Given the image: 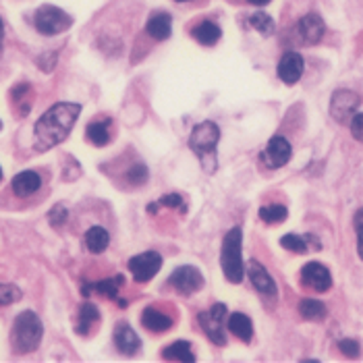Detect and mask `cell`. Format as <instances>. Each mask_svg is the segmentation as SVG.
Returning <instances> with one entry per match:
<instances>
[{"label": "cell", "instance_id": "1", "mask_svg": "<svg viewBox=\"0 0 363 363\" xmlns=\"http://www.w3.org/2000/svg\"><path fill=\"white\" fill-rule=\"evenodd\" d=\"M82 114V104L77 102H56L44 112L33 125V147L46 152L69 138L77 118Z\"/></svg>", "mask_w": 363, "mask_h": 363}, {"label": "cell", "instance_id": "2", "mask_svg": "<svg viewBox=\"0 0 363 363\" xmlns=\"http://www.w3.org/2000/svg\"><path fill=\"white\" fill-rule=\"evenodd\" d=\"M42 336H44V326H42V320L38 318V313L29 311V309L21 311L15 318L13 328H11V347L15 353L28 355L40 347Z\"/></svg>", "mask_w": 363, "mask_h": 363}, {"label": "cell", "instance_id": "3", "mask_svg": "<svg viewBox=\"0 0 363 363\" xmlns=\"http://www.w3.org/2000/svg\"><path fill=\"white\" fill-rule=\"evenodd\" d=\"M241 247H243V233L239 226H235L224 235L223 250H220V266H223L224 277L233 284H239L245 277Z\"/></svg>", "mask_w": 363, "mask_h": 363}, {"label": "cell", "instance_id": "4", "mask_svg": "<svg viewBox=\"0 0 363 363\" xmlns=\"http://www.w3.org/2000/svg\"><path fill=\"white\" fill-rule=\"evenodd\" d=\"M73 26V17L55 4H44L33 13V28L42 35H58Z\"/></svg>", "mask_w": 363, "mask_h": 363}, {"label": "cell", "instance_id": "5", "mask_svg": "<svg viewBox=\"0 0 363 363\" xmlns=\"http://www.w3.org/2000/svg\"><path fill=\"white\" fill-rule=\"evenodd\" d=\"M220 141V129L214 121H203L194 127L191 135H189V147L194 150V154L199 156L201 160L210 158L212 162L214 160V152H216V145Z\"/></svg>", "mask_w": 363, "mask_h": 363}, {"label": "cell", "instance_id": "6", "mask_svg": "<svg viewBox=\"0 0 363 363\" xmlns=\"http://www.w3.org/2000/svg\"><path fill=\"white\" fill-rule=\"evenodd\" d=\"M226 318H228V309H226L224 303H216L208 311L197 313V324L201 326L203 335L218 347L226 345V335H224V320Z\"/></svg>", "mask_w": 363, "mask_h": 363}, {"label": "cell", "instance_id": "7", "mask_svg": "<svg viewBox=\"0 0 363 363\" xmlns=\"http://www.w3.org/2000/svg\"><path fill=\"white\" fill-rule=\"evenodd\" d=\"M362 104V98L351 91V89H336L330 98V114L336 123L347 125L351 123V118L357 114V108Z\"/></svg>", "mask_w": 363, "mask_h": 363}, {"label": "cell", "instance_id": "8", "mask_svg": "<svg viewBox=\"0 0 363 363\" xmlns=\"http://www.w3.org/2000/svg\"><path fill=\"white\" fill-rule=\"evenodd\" d=\"M326 33V26H324V19L315 13H308L303 15L297 26L293 29V35H295V42H299L301 46H313L318 44Z\"/></svg>", "mask_w": 363, "mask_h": 363}, {"label": "cell", "instance_id": "9", "mask_svg": "<svg viewBox=\"0 0 363 363\" xmlns=\"http://www.w3.org/2000/svg\"><path fill=\"white\" fill-rule=\"evenodd\" d=\"M160 268H162V255L158 252H143L129 259V272L133 274V280L141 284L154 279L160 272Z\"/></svg>", "mask_w": 363, "mask_h": 363}, {"label": "cell", "instance_id": "10", "mask_svg": "<svg viewBox=\"0 0 363 363\" xmlns=\"http://www.w3.org/2000/svg\"><path fill=\"white\" fill-rule=\"evenodd\" d=\"M167 284H170L181 295H194L203 286V277L196 266H179L168 277Z\"/></svg>", "mask_w": 363, "mask_h": 363}, {"label": "cell", "instance_id": "11", "mask_svg": "<svg viewBox=\"0 0 363 363\" xmlns=\"http://www.w3.org/2000/svg\"><path fill=\"white\" fill-rule=\"evenodd\" d=\"M291 156H293V147H291L289 140L282 138V135H274L272 140L268 141V145L264 147L259 160L266 168L277 170V168L284 167L291 160Z\"/></svg>", "mask_w": 363, "mask_h": 363}, {"label": "cell", "instance_id": "12", "mask_svg": "<svg viewBox=\"0 0 363 363\" xmlns=\"http://www.w3.org/2000/svg\"><path fill=\"white\" fill-rule=\"evenodd\" d=\"M247 277L252 280L253 289L259 293V295H264V297H270V299H277V295H279V286H277V280L272 279V274L257 262V259H252L250 264H247Z\"/></svg>", "mask_w": 363, "mask_h": 363}, {"label": "cell", "instance_id": "13", "mask_svg": "<svg viewBox=\"0 0 363 363\" xmlns=\"http://www.w3.org/2000/svg\"><path fill=\"white\" fill-rule=\"evenodd\" d=\"M301 282L315 293H326L333 286L330 270L320 262H308L301 268Z\"/></svg>", "mask_w": 363, "mask_h": 363}, {"label": "cell", "instance_id": "14", "mask_svg": "<svg viewBox=\"0 0 363 363\" xmlns=\"http://www.w3.org/2000/svg\"><path fill=\"white\" fill-rule=\"evenodd\" d=\"M303 69H306L303 56L299 55V52L289 50V52H284L282 58L279 60V69H277V73H279V79L282 82V84L293 85L301 79Z\"/></svg>", "mask_w": 363, "mask_h": 363}, {"label": "cell", "instance_id": "15", "mask_svg": "<svg viewBox=\"0 0 363 363\" xmlns=\"http://www.w3.org/2000/svg\"><path fill=\"white\" fill-rule=\"evenodd\" d=\"M114 345L123 355H138L141 351V338L125 322L116 324V328H114Z\"/></svg>", "mask_w": 363, "mask_h": 363}, {"label": "cell", "instance_id": "16", "mask_svg": "<svg viewBox=\"0 0 363 363\" xmlns=\"http://www.w3.org/2000/svg\"><path fill=\"white\" fill-rule=\"evenodd\" d=\"M145 33L156 40V42H164L172 33V17L164 11H156L147 17L145 21Z\"/></svg>", "mask_w": 363, "mask_h": 363}, {"label": "cell", "instance_id": "17", "mask_svg": "<svg viewBox=\"0 0 363 363\" xmlns=\"http://www.w3.org/2000/svg\"><path fill=\"white\" fill-rule=\"evenodd\" d=\"M11 187H13V194L17 197L33 196L42 187V177L35 170H23V172L13 177Z\"/></svg>", "mask_w": 363, "mask_h": 363}, {"label": "cell", "instance_id": "18", "mask_svg": "<svg viewBox=\"0 0 363 363\" xmlns=\"http://www.w3.org/2000/svg\"><path fill=\"white\" fill-rule=\"evenodd\" d=\"M141 324H143V328L145 330H150V333H167L168 328L172 326V320H170V315H167L164 311H160L158 308H145L143 309V313H141Z\"/></svg>", "mask_w": 363, "mask_h": 363}, {"label": "cell", "instance_id": "19", "mask_svg": "<svg viewBox=\"0 0 363 363\" xmlns=\"http://www.w3.org/2000/svg\"><path fill=\"white\" fill-rule=\"evenodd\" d=\"M280 245L293 253H308L311 247L313 250H320L322 247V243L313 235H295V233L284 235L280 239Z\"/></svg>", "mask_w": 363, "mask_h": 363}, {"label": "cell", "instance_id": "20", "mask_svg": "<svg viewBox=\"0 0 363 363\" xmlns=\"http://www.w3.org/2000/svg\"><path fill=\"white\" fill-rule=\"evenodd\" d=\"M226 328L228 333L237 336L243 342H252L253 338V324L252 320L243 311H235L226 318Z\"/></svg>", "mask_w": 363, "mask_h": 363}, {"label": "cell", "instance_id": "21", "mask_svg": "<svg viewBox=\"0 0 363 363\" xmlns=\"http://www.w3.org/2000/svg\"><path fill=\"white\" fill-rule=\"evenodd\" d=\"M220 35H223V29L218 28L214 21H199V23H196L191 28V38L196 40L197 44H201V46L218 44Z\"/></svg>", "mask_w": 363, "mask_h": 363}, {"label": "cell", "instance_id": "22", "mask_svg": "<svg viewBox=\"0 0 363 363\" xmlns=\"http://www.w3.org/2000/svg\"><path fill=\"white\" fill-rule=\"evenodd\" d=\"M98 322H100V309L96 308L94 303H89V301L82 303L79 313H77V326H75L77 335L87 336L94 330V326H96Z\"/></svg>", "mask_w": 363, "mask_h": 363}, {"label": "cell", "instance_id": "23", "mask_svg": "<svg viewBox=\"0 0 363 363\" xmlns=\"http://www.w3.org/2000/svg\"><path fill=\"white\" fill-rule=\"evenodd\" d=\"M85 138L89 140V143H94L96 147H104V145H108L112 140L111 118L89 123V125H87V129H85Z\"/></svg>", "mask_w": 363, "mask_h": 363}, {"label": "cell", "instance_id": "24", "mask_svg": "<svg viewBox=\"0 0 363 363\" xmlns=\"http://www.w3.org/2000/svg\"><path fill=\"white\" fill-rule=\"evenodd\" d=\"M84 243L89 253H102L106 252L108 245H111V235H108V230L102 228V226H91V228H87V233H85Z\"/></svg>", "mask_w": 363, "mask_h": 363}, {"label": "cell", "instance_id": "25", "mask_svg": "<svg viewBox=\"0 0 363 363\" xmlns=\"http://www.w3.org/2000/svg\"><path fill=\"white\" fill-rule=\"evenodd\" d=\"M11 100L19 116H28L33 104V89L29 84H17L11 89Z\"/></svg>", "mask_w": 363, "mask_h": 363}, {"label": "cell", "instance_id": "26", "mask_svg": "<svg viewBox=\"0 0 363 363\" xmlns=\"http://www.w3.org/2000/svg\"><path fill=\"white\" fill-rule=\"evenodd\" d=\"M162 357L168 362H196V355L191 351V342H187V340H174L172 345L164 347Z\"/></svg>", "mask_w": 363, "mask_h": 363}, {"label": "cell", "instance_id": "27", "mask_svg": "<svg viewBox=\"0 0 363 363\" xmlns=\"http://www.w3.org/2000/svg\"><path fill=\"white\" fill-rule=\"evenodd\" d=\"M123 284H125V277L118 274V277H112V279H102L98 280V282H91V291L98 293V295L108 297L112 301H116V299H118V289H121Z\"/></svg>", "mask_w": 363, "mask_h": 363}, {"label": "cell", "instance_id": "28", "mask_svg": "<svg viewBox=\"0 0 363 363\" xmlns=\"http://www.w3.org/2000/svg\"><path fill=\"white\" fill-rule=\"evenodd\" d=\"M299 313L306 320L320 322V320H324L328 315V309H326V306L322 301H318V299H301L299 301Z\"/></svg>", "mask_w": 363, "mask_h": 363}, {"label": "cell", "instance_id": "29", "mask_svg": "<svg viewBox=\"0 0 363 363\" xmlns=\"http://www.w3.org/2000/svg\"><path fill=\"white\" fill-rule=\"evenodd\" d=\"M286 216H289V210L282 203H270V206H262L259 208V218H262V223L266 224L284 223Z\"/></svg>", "mask_w": 363, "mask_h": 363}, {"label": "cell", "instance_id": "30", "mask_svg": "<svg viewBox=\"0 0 363 363\" xmlns=\"http://www.w3.org/2000/svg\"><path fill=\"white\" fill-rule=\"evenodd\" d=\"M247 23H250V28L259 31L262 35H272L277 31V23L268 13H253L252 17L247 19Z\"/></svg>", "mask_w": 363, "mask_h": 363}, {"label": "cell", "instance_id": "31", "mask_svg": "<svg viewBox=\"0 0 363 363\" xmlns=\"http://www.w3.org/2000/svg\"><path fill=\"white\" fill-rule=\"evenodd\" d=\"M23 297L21 289L17 284H0V306H11V303H17L19 299Z\"/></svg>", "mask_w": 363, "mask_h": 363}, {"label": "cell", "instance_id": "32", "mask_svg": "<svg viewBox=\"0 0 363 363\" xmlns=\"http://www.w3.org/2000/svg\"><path fill=\"white\" fill-rule=\"evenodd\" d=\"M147 179H150V170L145 164H133V167L129 168V172H127V181L131 183V185H135V187H140V185H145L147 183Z\"/></svg>", "mask_w": 363, "mask_h": 363}, {"label": "cell", "instance_id": "33", "mask_svg": "<svg viewBox=\"0 0 363 363\" xmlns=\"http://www.w3.org/2000/svg\"><path fill=\"white\" fill-rule=\"evenodd\" d=\"M69 220V210L65 208V203H56L52 206V210L48 212V223L52 224L55 228H62Z\"/></svg>", "mask_w": 363, "mask_h": 363}, {"label": "cell", "instance_id": "34", "mask_svg": "<svg viewBox=\"0 0 363 363\" xmlns=\"http://www.w3.org/2000/svg\"><path fill=\"white\" fill-rule=\"evenodd\" d=\"M338 351H340L345 357L355 359V357L362 355V345H359L355 338H342V340H338Z\"/></svg>", "mask_w": 363, "mask_h": 363}, {"label": "cell", "instance_id": "35", "mask_svg": "<svg viewBox=\"0 0 363 363\" xmlns=\"http://www.w3.org/2000/svg\"><path fill=\"white\" fill-rule=\"evenodd\" d=\"M160 206H164V208H179L181 214L187 212V206H185L183 197L179 196V194H167V196H162L160 197Z\"/></svg>", "mask_w": 363, "mask_h": 363}, {"label": "cell", "instance_id": "36", "mask_svg": "<svg viewBox=\"0 0 363 363\" xmlns=\"http://www.w3.org/2000/svg\"><path fill=\"white\" fill-rule=\"evenodd\" d=\"M353 226H355V230H357V253H359V257L363 259V208L355 212V216H353Z\"/></svg>", "mask_w": 363, "mask_h": 363}, {"label": "cell", "instance_id": "37", "mask_svg": "<svg viewBox=\"0 0 363 363\" xmlns=\"http://www.w3.org/2000/svg\"><path fill=\"white\" fill-rule=\"evenodd\" d=\"M349 127H351V135L363 143V112H357V114L351 118Z\"/></svg>", "mask_w": 363, "mask_h": 363}, {"label": "cell", "instance_id": "38", "mask_svg": "<svg viewBox=\"0 0 363 363\" xmlns=\"http://www.w3.org/2000/svg\"><path fill=\"white\" fill-rule=\"evenodd\" d=\"M55 62H56V52L50 55V60H48V55H44L38 58V65H40V67H42V71H46V73H50V71L55 69Z\"/></svg>", "mask_w": 363, "mask_h": 363}, {"label": "cell", "instance_id": "39", "mask_svg": "<svg viewBox=\"0 0 363 363\" xmlns=\"http://www.w3.org/2000/svg\"><path fill=\"white\" fill-rule=\"evenodd\" d=\"M158 210H160V201H156V203H150V206H147V214H158Z\"/></svg>", "mask_w": 363, "mask_h": 363}, {"label": "cell", "instance_id": "40", "mask_svg": "<svg viewBox=\"0 0 363 363\" xmlns=\"http://www.w3.org/2000/svg\"><path fill=\"white\" fill-rule=\"evenodd\" d=\"M4 48V23H2V17H0V52Z\"/></svg>", "mask_w": 363, "mask_h": 363}, {"label": "cell", "instance_id": "41", "mask_svg": "<svg viewBox=\"0 0 363 363\" xmlns=\"http://www.w3.org/2000/svg\"><path fill=\"white\" fill-rule=\"evenodd\" d=\"M245 2H250V4H255V6H264V4H268L270 0H245Z\"/></svg>", "mask_w": 363, "mask_h": 363}, {"label": "cell", "instance_id": "42", "mask_svg": "<svg viewBox=\"0 0 363 363\" xmlns=\"http://www.w3.org/2000/svg\"><path fill=\"white\" fill-rule=\"evenodd\" d=\"M177 2H189V0H177Z\"/></svg>", "mask_w": 363, "mask_h": 363}, {"label": "cell", "instance_id": "43", "mask_svg": "<svg viewBox=\"0 0 363 363\" xmlns=\"http://www.w3.org/2000/svg\"><path fill=\"white\" fill-rule=\"evenodd\" d=\"M0 181H2V168H0Z\"/></svg>", "mask_w": 363, "mask_h": 363}, {"label": "cell", "instance_id": "44", "mask_svg": "<svg viewBox=\"0 0 363 363\" xmlns=\"http://www.w3.org/2000/svg\"><path fill=\"white\" fill-rule=\"evenodd\" d=\"M0 131H2V123H0Z\"/></svg>", "mask_w": 363, "mask_h": 363}]
</instances>
